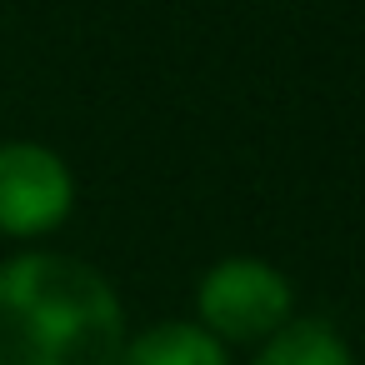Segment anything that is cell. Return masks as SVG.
<instances>
[{"label": "cell", "instance_id": "cell-3", "mask_svg": "<svg viewBox=\"0 0 365 365\" xmlns=\"http://www.w3.org/2000/svg\"><path fill=\"white\" fill-rule=\"evenodd\" d=\"M76 185L56 150L11 140L0 145V230L6 235H41L71 215Z\"/></svg>", "mask_w": 365, "mask_h": 365}, {"label": "cell", "instance_id": "cell-1", "mask_svg": "<svg viewBox=\"0 0 365 365\" xmlns=\"http://www.w3.org/2000/svg\"><path fill=\"white\" fill-rule=\"evenodd\" d=\"M125 320L101 270L71 255L0 265V365H120Z\"/></svg>", "mask_w": 365, "mask_h": 365}, {"label": "cell", "instance_id": "cell-5", "mask_svg": "<svg viewBox=\"0 0 365 365\" xmlns=\"http://www.w3.org/2000/svg\"><path fill=\"white\" fill-rule=\"evenodd\" d=\"M255 365H355V360H350V345L325 320H285L265 340Z\"/></svg>", "mask_w": 365, "mask_h": 365}, {"label": "cell", "instance_id": "cell-4", "mask_svg": "<svg viewBox=\"0 0 365 365\" xmlns=\"http://www.w3.org/2000/svg\"><path fill=\"white\" fill-rule=\"evenodd\" d=\"M120 365H225V350L210 330L170 320V325H155V330L135 335L120 350Z\"/></svg>", "mask_w": 365, "mask_h": 365}, {"label": "cell", "instance_id": "cell-2", "mask_svg": "<svg viewBox=\"0 0 365 365\" xmlns=\"http://www.w3.org/2000/svg\"><path fill=\"white\" fill-rule=\"evenodd\" d=\"M200 330L225 335V340H270L285 320H290V285L275 265L235 255L205 270L200 290Z\"/></svg>", "mask_w": 365, "mask_h": 365}]
</instances>
